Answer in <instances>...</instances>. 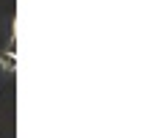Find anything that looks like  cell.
<instances>
[{
	"label": "cell",
	"mask_w": 152,
	"mask_h": 138,
	"mask_svg": "<svg viewBox=\"0 0 152 138\" xmlns=\"http://www.w3.org/2000/svg\"><path fill=\"white\" fill-rule=\"evenodd\" d=\"M0 66L8 69V72H17V58H14V53H0Z\"/></svg>",
	"instance_id": "6da1fadb"
}]
</instances>
